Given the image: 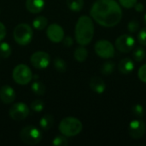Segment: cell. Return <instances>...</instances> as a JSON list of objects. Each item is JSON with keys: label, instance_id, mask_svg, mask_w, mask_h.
I'll list each match as a JSON object with an SVG mask.
<instances>
[{"label": "cell", "instance_id": "obj_35", "mask_svg": "<svg viewBox=\"0 0 146 146\" xmlns=\"http://www.w3.org/2000/svg\"><path fill=\"white\" fill-rule=\"evenodd\" d=\"M134 9L137 12H143L145 9V5L142 3H136V4L134 5Z\"/></svg>", "mask_w": 146, "mask_h": 146}, {"label": "cell", "instance_id": "obj_3", "mask_svg": "<svg viewBox=\"0 0 146 146\" xmlns=\"http://www.w3.org/2000/svg\"><path fill=\"white\" fill-rule=\"evenodd\" d=\"M83 125L81 121L75 117H66L62 119L58 127L60 133L66 137H74L80 134Z\"/></svg>", "mask_w": 146, "mask_h": 146}, {"label": "cell", "instance_id": "obj_36", "mask_svg": "<svg viewBox=\"0 0 146 146\" xmlns=\"http://www.w3.org/2000/svg\"><path fill=\"white\" fill-rule=\"evenodd\" d=\"M144 21H145V25H146V14L145 15V17H144Z\"/></svg>", "mask_w": 146, "mask_h": 146}, {"label": "cell", "instance_id": "obj_21", "mask_svg": "<svg viewBox=\"0 0 146 146\" xmlns=\"http://www.w3.org/2000/svg\"><path fill=\"white\" fill-rule=\"evenodd\" d=\"M115 68V64L114 62H111V61L105 62L101 66V73L104 75H110L114 72Z\"/></svg>", "mask_w": 146, "mask_h": 146}, {"label": "cell", "instance_id": "obj_1", "mask_svg": "<svg viewBox=\"0 0 146 146\" xmlns=\"http://www.w3.org/2000/svg\"><path fill=\"white\" fill-rule=\"evenodd\" d=\"M90 14L97 23L105 27L118 25L122 18V9L115 0H97Z\"/></svg>", "mask_w": 146, "mask_h": 146}, {"label": "cell", "instance_id": "obj_28", "mask_svg": "<svg viewBox=\"0 0 146 146\" xmlns=\"http://www.w3.org/2000/svg\"><path fill=\"white\" fill-rule=\"evenodd\" d=\"M52 144L56 146H66L68 145V141L66 136H64V135L62 134V135L56 136L53 139Z\"/></svg>", "mask_w": 146, "mask_h": 146}, {"label": "cell", "instance_id": "obj_31", "mask_svg": "<svg viewBox=\"0 0 146 146\" xmlns=\"http://www.w3.org/2000/svg\"><path fill=\"white\" fill-rule=\"evenodd\" d=\"M120 4L126 9H132L134 7L138 0H119Z\"/></svg>", "mask_w": 146, "mask_h": 146}, {"label": "cell", "instance_id": "obj_12", "mask_svg": "<svg viewBox=\"0 0 146 146\" xmlns=\"http://www.w3.org/2000/svg\"><path fill=\"white\" fill-rule=\"evenodd\" d=\"M46 35L51 42L60 43L64 38V31L60 25L56 23H52L49 25L46 30Z\"/></svg>", "mask_w": 146, "mask_h": 146}, {"label": "cell", "instance_id": "obj_33", "mask_svg": "<svg viewBox=\"0 0 146 146\" xmlns=\"http://www.w3.org/2000/svg\"><path fill=\"white\" fill-rule=\"evenodd\" d=\"M62 42H63V44H64L66 47H70V46L73 45V44H74V40H73V38H72L70 36L64 37L63 39H62Z\"/></svg>", "mask_w": 146, "mask_h": 146}, {"label": "cell", "instance_id": "obj_8", "mask_svg": "<svg viewBox=\"0 0 146 146\" xmlns=\"http://www.w3.org/2000/svg\"><path fill=\"white\" fill-rule=\"evenodd\" d=\"M135 39L132 35L122 34L115 40L116 49L122 53H128L134 48Z\"/></svg>", "mask_w": 146, "mask_h": 146}, {"label": "cell", "instance_id": "obj_5", "mask_svg": "<svg viewBox=\"0 0 146 146\" xmlns=\"http://www.w3.org/2000/svg\"><path fill=\"white\" fill-rule=\"evenodd\" d=\"M13 35L15 41L18 44L27 45L32 41L33 32L32 27L28 24L21 23L15 27Z\"/></svg>", "mask_w": 146, "mask_h": 146}, {"label": "cell", "instance_id": "obj_11", "mask_svg": "<svg viewBox=\"0 0 146 146\" xmlns=\"http://www.w3.org/2000/svg\"><path fill=\"white\" fill-rule=\"evenodd\" d=\"M145 123L142 120H133L130 122L128 127V133L133 139H139L142 138L145 135Z\"/></svg>", "mask_w": 146, "mask_h": 146}, {"label": "cell", "instance_id": "obj_4", "mask_svg": "<svg viewBox=\"0 0 146 146\" xmlns=\"http://www.w3.org/2000/svg\"><path fill=\"white\" fill-rule=\"evenodd\" d=\"M20 138L25 145H35L41 141L42 133L38 127L33 125H28L21 129Z\"/></svg>", "mask_w": 146, "mask_h": 146}, {"label": "cell", "instance_id": "obj_18", "mask_svg": "<svg viewBox=\"0 0 146 146\" xmlns=\"http://www.w3.org/2000/svg\"><path fill=\"white\" fill-rule=\"evenodd\" d=\"M88 56V51L83 46H80L78 47L75 50H74V57L76 61L80 62H82L86 60Z\"/></svg>", "mask_w": 146, "mask_h": 146}, {"label": "cell", "instance_id": "obj_29", "mask_svg": "<svg viewBox=\"0 0 146 146\" xmlns=\"http://www.w3.org/2000/svg\"><path fill=\"white\" fill-rule=\"evenodd\" d=\"M127 29L130 33H136L139 29V22L137 20H132L127 24Z\"/></svg>", "mask_w": 146, "mask_h": 146}, {"label": "cell", "instance_id": "obj_20", "mask_svg": "<svg viewBox=\"0 0 146 146\" xmlns=\"http://www.w3.org/2000/svg\"><path fill=\"white\" fill-rule=\"evenodd\" d=\"M67 5L72 11L79 12L84 7V0H67Z\"/></svg>", "mask_w": 146, "mask_h": 146}, {"label": "cell", "instance_id": "obj_9", "mask_svg": "<svg viewBox=\"0 0 146 146\" xmlns=\"http://www.w3.org/2000/svg\"><path fill=\"white\" fill-rule=\"evenodd\" d=\"M9 115L15 121H21L26 119L29 115V108L24 103H16L10 107Z\"/></svg>", "mask_w": 146, "mask_h": 146}, {"label": "cell", "instance_id": "obj_6", "mask_svg": "<svg viewBox=\"0 0 146 146\" xmlns=\"http://www.w3.org/2000/svg\"><path fill=\"white\" fill-rule=\"evenodd\" d=\"M12 77L15 83L25 86L32 80L33 73L28 66L25 64H19L13 69Z\"/></svg>", "mask_w": 146, "mask_h": 146}, {"label": "cell", "instance_id": "obj_22", "mask_svg": "<svg viewBox=\"0 0 146 146\" xmlns=\"http://www.w3.org/2000/svg\"><path fill=\"white\" fill-rule=\"evenodd\" d=\"M31 89L33 91V92L38 96H41L44 95L45 92V86L40 82V81H35L32 84Z\"/></svg>", "mask_w": 146, "mask_h": 146}, {"label": "cell", "instance_id": "obj_2", "mask_svg": "<svg viewBox=\"0 0 146 146\" xmlns=\"http://www.w3.org/2000/svg\"><path fill=\"white\" fill-rule=\"evenodd\" d=\"M75 39L80 45L89 44L94 36V24L92 19L87 15L80 16L75 26Z\"/></svg>", "mask_w": 146, "mask_h": 146}, {"label": "cell", "instance_id": "obj_34", "mask_svg": "<svg viewBox=\"0 0 146 146\" xmlns=\"http://www.w3.org/2000/svg\"><path fill=\"white\" fill-rule=\"evenodd\" d=\"M6 33H7V31H6V27L0 21V42L5 38L6 36Z\"/></svg>", "mask_w": 146, "mask_h": 146}, {"label": "cell", "instance_id": "obj_30", "mask_svg": "<svg viewBox=\"0 0 146 146\" xmlns=\"http://www.w3.org/2000/svg\"><path fill=\"white\" fill-rule=\"evenodd\" d=\"M138 40L141 45L146 46V27L142 28L138 34Z\"/></svg>", "mask_w": 146, "mask_h": 146}, {"label": "cell", "instance_id": "obj_37", "mask_svg": "<svg viewBox=\"0 0 146 146\" xmlns=\"http://www.w3.org/2000/svg\"><path fill=\"white\" fill-rule=\"evenodd\" d=\"M145 56H146V55H145Z\"/></svg>", "mask_w": 146, "mask_h": 146}, {"label": "cell", "instance_id": "obj_16", "mask_svg": "<svg viewBox=\"0 0 146 146\" xmlns=\"http://www.w3.org/2000/svg\"><path fill=\"white\" fill-rule=\"evenodd\" d=\"M119 71L123 74H131L134 69V63L131 58H123L118 64Z\"/></svg>", "mask_w": 146, "mask_h": 146}, {"label": "cell", "instance_id": "obj_27", "mask_svg": "<svg viewBox=\"0 0 146 146\" xmlns=\"http://www.w3.org/2000/svg\"><path fill=\"white\" fill-rule=\"evenodd\" d=\"M132 111H133V114L138 118H142L144 116V114H145V109L139 104L133 105L132 108Z\"/></svg>", "mask_w": 146, "mask_h": 146}, {"label": "cell", "instance_id": "obj_15", "mask_svg": "<svg viewBox=\"0 0 146 146\" xmlns=\"http://www.w3.org/2000/svg\"><path fill=\"white\" fill-rule=\"evenodd\" d=\"M44 7V0H27L26 1L27 9L33 14H38L41 12Z\"/></svg>", "mask_w": 146, "mask_h": 146}, {"label": "cell", "instance_id": "obj_14", "mask_svg": "<svg viewBox=\"0 0 146 146\" xmlns=\"http://www.w3.org/2000/svg\"><path fill=\"white\" fill-rule=\"evenodd\" d=\"M90 87L94 92L98 94H102L106 89V84L101 78L95 76L92 77L90 80Z\"/></svg>", "mask_w": 146, "mask_h": 146}, {"label": "cell", "instance_id": "obj_25", "mask_svg": "<svg viewBox=\"0 0 146 146\" xmlns=\"http://www.w3.org/2000/svg\"><path fill=\"white\" fill-rule=\"evenodd\" d=\"M145 50L143 47H138V48L134 50L133 56V59H134L136 62H142V61L145 58Z\"/></svg>", "mask_w": 146, "mask_h": 146}, {"label": "cell", "instance_id": "obj_32", "mask_svg": "<svg viewBox=\"0 0 146 146\" xmlns=\"http://www.w3.org/2000/svg\"><path fill=\"white\" fill-rule=\"evenodd\" d=\"M138 77L142 82L146 83V64L142 65L139 68L138 71Z\"/></svg>", "mask_w": 146, "mask_h": 146}, {"label": "cell", "instance_id": "obj_23", "mask_svg": "<svg viewBox=\"0 0 146 146\" xmlns=\"http://www.w3.org/2000/svg\"><path fill=\"white\" fill-rule=\"evenodd\" d=\"M12 50L10 45L5 42H0V57L8 58L11 55Z\"/></svg>", "mask_w": 146, "mask_h": 146}, {"label": "cell", "instance_id": "obj_13", "mask_svg": "<svg viewBox=\"0 0 146 146\" xmlns=\"http://www.w3.org/2000/svg\"><path fill=\"white\" fill-rule=\"evenodd\" d=\"M15 99V90L9 86H3L0 88V100L6 104H12Z\"/></svg>", "mask_w": 146, "mask_h": 146}, {"label": "cell", "instance_id": "obj_17", "mask_svg": "<svg viewBox=\"0 0 146 146\" xmlns=\"http://www.w3.org/2000/svg\"><path fill=\"white\" fill-rule=\"evenodd\" d=\"M53 125H54V117L50 115H44L39 121V126L44 131L50 130L53 127Z\"/></svg>", "mask_w": 146, "mask_h": 146}, {"label": "cell", "instance_id": "obj_7", "mask_svg": "<svg viewBox=\"0 0 146 146\" xmlns=\"http://www.w3.org/2000/svg\"><path fill=\"white\" fill-rule=\"evenodd\" d=\"M96 54L104 59H110L115 56V47L113 44L108 40H98L94 46Z\"/></svg>", "mask_w": 146, "mask_h": 146}, {"label": "cell", "instance_id": "obj_24", "mask_svg": "<svg viewBox=\"0 0 146 146\" xmlns=\"http://www.w3.org/2000/svg\"><path fill=\"white\" fill-rule=\"evenodd\" d=\"M54 68L60 73H64L67 69V64L65 61L60 57H56L54 60Z\"/></svg>", "mask_w": 146, "mask_h": 146}, {"label": "cell", "instance_id": "obj_19", "mask_svg": "<svg viewBox=\"0 0 146 146\" xmlns=\"http://www.w3.org/2000/svg\"><path fill=\"white\" fill-rule=\"evenodd\" d=\"M48 25V20L44 16H37L33 21V26L36 30H43Z\"/></svg>", "mask_w": 146, "mask_h": 146}, {"label": "cell", "instance_id": "obj_10", "mask_svg": "<svg viewBox=\"0 0 146 146\" xmlns=\"http://www.w3.org/2000/svg\"><path fill=\"white\" fill-rule=\"evenodd\" d=\"M30 62L34 68L38 69H43L49 66L50 62V55L46 52L37 51L31 56Z\"/></svg>", "mask_w": 146, "mask_h": 146}, {"label": "cell", "instance_id": "obj_26", "mask_svg": "<svg viewBox=\"0 0 146 146\" xmlns=\"http://www.w3.org/2000/svg\"><path fill=\"white\" fill-rule=\"evenodd\" d=\"M32 110H33L34 112L36 113H39L41 112L44 108V104L42 100H39V99H37V100H34L33 102H32L31 105H30Z\"/></svg>", "mask_w": 146, "mask_h": 146}]
</instances>
